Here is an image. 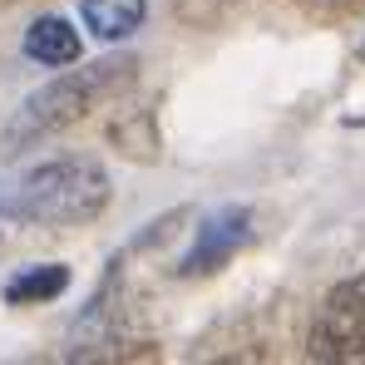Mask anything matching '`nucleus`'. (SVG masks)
Instances as JSON below:
<instances>
[{
    "label": "nucleus",
    "mask_w": 365,
    "mask_h": 365,
    "mask_svg": "<svg viewBox=\"0 0 365 365\" xmlns=\"http://www.w3.org/2000/svg\"><path fill=\"white\" fill-rule=\"evenodd\" d=\"M311 361L326 365H365V277L341 282L311 326Z\"/></svg>",
    "instance_id": "f03ea898"
},
{
    "label": "nucleus",
    "mask_w": 365,
    "mask_h": 365,
    "mask_svg": "<svg viewBox=\"0 0 365 365\" xmlns=\"http://www.w3.org/2000/svg\"><path fill=\"white\" fill-rule=\"evenodd\" d=\"M84 5V25L99 40H123L143 25V0H79Z\"/></svg>",
    "instance_id": "423d86ee"
},
{
    "label": "nucleus",
    "mask_w": 365,
    "mask_h": 365,
    "mask_svg": "<svg viewBox=\"0 0 365 365\" xmlns=\"http://www.w3.org/2000/svg\"><path fill=\"white\" fill-rule=\"evenodd\" d=\"M104 202H109V173L94 158H60L20 182L15 212L40 227H74L99 217Z\"/></svg>",
    "instance_id": "f257e3e1"
},
{
    "label": "nucleus",
    "mask_w": 365,
    "mask_h": 365,
    "mask_svg": "<svg viewBox=\"0 0 365 365\" xmlns=\"http://www.w3.org/2000/svg\"><path fill=\"white\" fill-rule=\"evenodd\" d=\"M247 222H252V212H247V207H227V212H217V217L197 232L192 252L182 257V277H197V272L222 267V262L247 242Z\"/></svg>",
    "instance_id": "20e7f679"
},
{
    "label": "nucleus",
    "mask_w": 365,
    "mask_h": 365,
    "mask_svg": "<svg viewBox=\"0 0 365 365\" xmlns=\"http://www.w3.org/2000/svg\"><path fill=\"white\" fill-rule=\"evenodd\" d=\"M89 99H94V74H84V79H60V84H50L45 94H35V99L25 104V114H20V123H15L10 138L20 143V138L64 128V123H74L89 109Z\"/></svg>",
    "instance_id": "7ed1b4c3"
},
{
    "label": "nucleus",
    "mask_w": 365,
    "mask_h": 365,
    "mask_svg": "<svg viewBox=\"0 0 365 365\" xmlns=\"http://www.w3.org/2000/svg\"><path fill=\"white\" fill-rule=\"evenodd\" d=\"M64 282H69V272L64 267H35V272H25V277H15L10 282V302L25 306V302H50V297H60Z\"/></svg>",
    "instance_id": "0eeeda50"
},
{
    "label": "nucleus",
    "mask_w": 365,
    "mask_h": 365,
    "mask_svg": "<svg viewBox=\"0 0 365 365\" xmlns=\"http://www.w3.org/2000/svg\"><path fill=\"white\" fill-rule=\"evenodd\" d=\"M25 55L40 64H74L79 60V35H74V25L60 20V15H45V20H35L30 25V35H25Z\"/></svg>",
    "instance_id": "39448f33"
}]
</instances>
